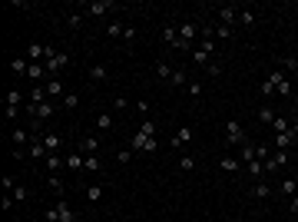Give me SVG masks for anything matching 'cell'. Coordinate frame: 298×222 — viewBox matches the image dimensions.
Listing matches in <instances>:
<instances>
[{"label": "cell", "instance_id": "obj_22", "mask_svg": "<svg viewBox=\"0 0 298 222\" xmlns=\"http://www.w3.org/2000/svg\"><path fill=\"white\" fill-rule=\"evenodd\" d=\"M10 70L27 76V70H30V60H27V56H14V60H10Z\"/></svg>", "mask_w": 298, "mask_h": 222}, {"label": "cell", "instance_id": "obj_56", "mask_svg": "<svg viewBox=\"0 0 298 222\" xmlns=\"http://www.w3.org/2000/svg\"><path fill=\"white\" fill-rule=\"evenodd\" d=\"M288 133L295 136V143H298V120H295V123H292V130H288Z\"/></svg>", "mask_w": 298, "mask_h": 222}, {"label": "cell", "instance_id": "obj_2", "mask_svg": "<svg viewBox=\"0 0 298 222\" xmlns=\"http://www.w3.org/2000/svg\"><path fill=\"white\" fill-rule=\"evenodd\" d=\"M130 149L132 153H156V149H159V139H156V136H146V133H136L130 139Z\"/></svg>", "mask_w": 298, "mask_h": 222}, {"label": "cell", "instance_id": "obj_36", "mask_svg": "<svg viewBox=\"0 0 298 222\" xmlns=\"http://www.w3.org/2000/svg\"><path fill=\"white\" fill-rule=\"evenodd\" d=\"M192 63H199V67H209V53H205L202 47H196V50H192Z\"/></svg>", "mask_w": 298, "mask_h": 222}, {"label": "cell", "instance_id": "obj_5", "mask_svg": "<svg viewBox=\"0 0 298 222\" xmlns=\"http://www.w3.org/2000/svg\"><path fill=\"white\" fill-rule=\"evenodd\" d=\"M110 10H116V3H113V0H93V3H86V10H83V14H86V17H106Z\"/></svg>", "mask_w": 298, "mask_h": 222}, {"label": "cell", "instance_id": "obj_10", "mask_svg": "<svg viewBox=\"0 0 298 222\" xmlns=\"http://www.w3.org/2000/svg\"><path fill=\"white\" fill-rule=\"evenodd\" d=\"M90 80H93V83L110 80V67H106V63H93V67H90Z\"/></svg>", "mask_w": 298, "mask_h": 222}, {"label": "cell", "instance_id": "obj_26", "mask_svg": "<svg viewBox=\"0 0 298 222\" xmlns=\"http://www.w3.org/2000/svg\"><path fill=\"white\" fill-rule=\"evenodd\" d=\"M163 40H166V43H172V47H176V43H179V27H163Z\"/></svg>", "mask_w": 298, "mask_h": 222}, {"label": "cell", "instance_id": "obj_27", "mask_svg": "<svg viewBox=\"0 0 298 222\" xmlns=\"http://www.w3.org/2000/svg\"><path fill=\"white\" fill-rule=\"evenodd\" d=\"M40 103H47V90H43V86H33V90H30V106H40Z\"/></svg>", "mask_w": 298, "mask_h": 222}, {"label": "cell", "instance_id": "obj_11", "mask_svg": "<svg viewBox=\"0 0 298 222\" xmlns=\"http://www.w3.org/2000/svg\"><path fill=\"white\" fill-rule=\"evenodd\" d=\"M43 90H47V100H60V93H63V83H60V76L47 80V83H43Z\"/></svg>", "mask_w": 298, "mask_h": 222}, {"label": "cell", "instance_id": "obj_15", "mask_svg": "<svg viewBox=\"0 0 298 222\" xmlns=\"http://www.w3.org/2000/svg\"><path fill=\"white\" fill-rule=\"evenodd\" d=\"M43 146H47V153H60V146H63L60 133H47V136H43Z\"/></svg>", "mask_w": 298, "mask_h": 222}, {"label": "cell", "instance_id": "obj_44", "mask_svg": "<svg viewBox=\"0 0 298 222\" xmlns=\"http://www.w3.org/2000/svg\"><path fill=\"white\" fill-rule=\"evenodd\" d=\"M186 93L192 96V100H199V96H202V83H196V80H192V83L186 86Z\"/></svg>", "mask_w": 298, "mask_h": 222}, {"label": "cell", "instance_id": "obj_50", "mask_svg": "<svg viewBox=\"0 0 298 222\" xmlns=\"http://www.w3.org/2000/svg\"><path fill=\"white\" fill-rule=\"evenodd\" d=\"M259 93H262V96H265V100H268V96H272V93H275V86H272V83H268V80H262V86H259Z\"/></svg>", "mask_w": 298, "mask_h": 222}, {"label": "cell", "instance_id": "obj_21", "mask_svg": "<svg viewBox=\"0 0 298 222\" xmlns=\"http://www.w3.org/2000/svg\"><path fill=\"white\" fill-rule=\"evenodd\" d=\"M245 172H248L252 179H262V176H265V163H262V159H252V163L245 166Z\"/></svg>", "mask_w": 298, "mask_h": 222}, {"label": "cell", "instance_id": "obj_23", "mask_svg": "<svg viewBox=\"0 0 298 222\" xmlns=\"http://www.w3.org/2000/svg\"><path fill=\"white\" fill-rule=\"evenodd\" d=\"M265 80H268V83L275 86V93H279V86H281V83H285V80H288V76H285V70H279V67H275V70H272V73L265 76Z\"/></svg>", "mask_w": 298, "mask_h": 222}, {"label": "cell", "instance_id": "obj_13", "mask_svg": "<svg viewBox=\"0 0 298 222\" xmlns=\"http://www.w3.org/2000/svg\"><path fill=\"white\" fill-rule=\"evenodd\" d=\"M292 143H295V136H292V133H275V139H272V146L281 149V153H288Z\"/></svg>", "mask_w": 298, "mask_h": 222}, {"label": "cell", "instance_id": "obj_55", "mask_svg": "<svg viewBox=\"0 0 298 222\" xmlns=\"http://www.w3.org/2000/svg\"><path fill=\"white\" fill-rule=\"evenodd\" d=\"M123 40H136V27H130V23H126V30H123Z\"/></svg>", "mask_w": 298, "mask_h": 222}, {"label": "cell", "instance_id": "obj_39", "mask_svg": "<svg viewBox=\"0 0 298 222\" xmlns=\"http://www.w3.org/2000/svg\"><path fill=\"white\" fill-rule=\"evenodd\" d=\"M20 103H23L20 90H7V106H17V110H20Z\"/></svg>", "mask_w": 298, "mask_h": 222}, {"label": "cell", "instance_id": "obj_20", "mask_svg": "<svg viewBox=\"0 0 298 222\" xmlns=\"http://www.w3.org/2000/svg\"><path fill=\"white\" fill-rule=\"evenodd\" d=\"M27 76H30L33 83H40V80H47V67H43V63H30V70H27Z\"/></svg>", "mask_w": 298, "mask_h": 222}, {"label": "cell", "instance_id": "obj_9", "mask_svg": "<svg viewBox=\"0 0 298 222\" xmlns=\"http://www.w3.org/2000/svg\"><path fill=\"white\" fill-rule=\"evenodd\" d=\"M27 60H30V63H43V60H47V47H43V43H30V47H27Z\"/></svg>", "mask_w": 298, "mask_h": 222}, {"label": "cell", "instance_id": "obj_49", "mask_svg": "<svg viewBox=\"0 0 298 222\" xmlns=\"http://www.w3.org/2000/svg\"><path fill=\"white\" fill-rule=\"evenodd\" d=\"M17 179H14V176H3V192H14V189H17Z\"/></svg>", "mask_w": 298, "mask_h": 222}, {"label": "cell", "instance_id": "obj_41", "mask_svg": "<svg viewBox=\"0 0 298 222\" xmlns=\"http://www.w3.org/2000/svg\"><path fill=\"white\" fill-rule=\"evenodd\" d=\"M63 106H66V110H76V106H80V96H76V93H63Z\"/></svg>", "mask_w": 298, "mask_h": 222}, {"label": "cell", "instance_id": "obj_31", "mask_svg": "<svg viewBox=\"0 0 298 222\" xmlns=\"http://www.w3.org/2000/svg\"><path fill=\"white\" fill-rule=\"evenodd\" d=\"M156 76H159V80H172V67H169L166 60H159V63H156Z\"/></svg>", "mask_w": 298, "mask_h": 222}, {"label": "cell", "instance_id": "obj_52", "mask_svg": "<svg viewBox=\"0 0 298 222\" xmlns=\"http://www.w3.org/2000/svg\"><path fill=\"white\" fill-rule=\"evenodd\" d=\"M113 106H116V110H126L130 100H126V96H113Z\"/></svg>", "mask_w": 298, "mask_h": 222}, {"label": "cell", "instance_id": "obj_35", "mask_svg": "<svg viewBox=\"0 0 298 222\" xmlns=\"http://www.w3.org/2000/svg\"><path fill=\"white\" fill-rule=\"evenodd\" d=\"M255 116H259V123H265V126H272V120H275V113H272V106H262V110L255 113Z\"/></svg>", "mask_w": 298, "mask_h": 222}, {"label": "cell", "instance_id": "obj_37", "mask_svg": "<svg viewBox=\"0 0 298 222\" xmlns=\"http://www.w3.org/2000/svg\"><path fill=\"white\" fill-rule=\"evenodd\" d=\"M212 34H215L219 40H232V27H222V23H215V27H212Z\"/></svg>", "mask_w": 298, "mask_h": 222}, {"label": "cell", "instance_id": "obj_33", "mask_svg": "<svg viewBox=\"0 0 298 222\" xmlns=\"http://www.w3.org/2000/svg\"><path fill=\"white\" fill-rule=\"evenodd\" d=\"M47 186H50L53 192H60V196H63V179H60V172H50V176H47Z\"/></svg>", "mask_w": 298, "mask_h": 222}, {"label": "cell", "instance_id": "obj_30", "mask_svg": "<svg viewBox=\"0 0 298 222\" xmlns=\"http://www.w3.org/2000/svg\"><path fill=\"white\" fill-rule=\"evenodd\" d=\"M252 159H255V146H252V143H245L242 153H239V163H245V166H248Z\"/></svg>", "mask_w": 298, "mask_h": 222}, {"label": "cell", "instance_id": "obj_57", "mask_svg": "<svg viewBox=\"0 0 298 222\" xmlns=\"http://www.w3.org/2000/svg\"><path fill=\"white\" fill-rule=\"evenodd\" d=\"M288 205H292V212H298V196H292V203H288Z\"/></svg>", "mask_w": 298, "mask_h": 222}, {"label": "cell", "instance_id": "obj_1", "mask_svg": "<svg viewBox=\"0 0 298 222\" xmlns=\"http://www.w3.org/2000/svg\"><path fill=\"white\" fill-rule=\"evenodd\" d=\"M43 216H47V222H73V219H76V216H73V209H70V203H66V199H60L56 205H50V209H47Z\"/></svg>", "mask_w": 298, "mask_h": 222}, {"label": "cell", "instance_id": "obj_51", "mask_svg": "<svg viewBox=\"0 0 298 222\" xmlns=\"http://www.w3.org/2000/svg\"><path fill=\"white\" fill-rule=\"evenodd\" d=\"M205 73H209V76H222V63H209Z\"/></svg>", "mask_w": 298, "mask_h": 222}, {"label": "cell", "instance_id": "obj_34", "mask_svg": "<svg viewBox=\"0 0 298 222\" xmlns=\"http://www.w3.org/2000/svg\"><path fill=\"white\" fill-rule=\"evenodd\" d=\"M96 130L110 133V130H113V116H106V113H99V116H96Z\"/></svg>", "mask_w": 298, "mask_h": 222}, {"label": "cell", "instance_id": "obj_3", "mask_svg": "<svg viewBox=\"0 0 298 222\" xmlns=\"http://www.w3.org/2000/svg\"><path fill=\"white\" fill-rule=\"evenodd\" d=\"M225 143H229V146H245V130L235 116L225 123Z\"/></svg>", "mask_w": 298, "mask_h": 222}, {"label": "cell", "instance_id": "obj_19", "mask_svg": "<svg viewBox=\"0 0 298 222\" xmlns=\"http://www.w3.org/2000/svg\"><path fill=\"white\" fill-rule=\"evenodd\" d=\"M66 169H73V172H83V153H80V149L66 156Z\"/></svg>", "mask_w": 298, "mask_h": 222}, {"label": "cell", "instance_id": "obj_54", "mask_svg": "<svg viewBox=\"0 0 298 222\" xmlns=\"http://www.w3.org/2000/svg\"><path fill=\"white\" fill-rule=\"evenodd\" d=\"M196 166V159H192V156H182V159H179V169H192Z\"/></svg>", "mask_w": 298, "mask_h": 222}, {"label": "cell", "instance_id": "obj_4", "mask_svg": "<svg viewBox=\"0 0 298 222\" xmlns=\"http://www.w3.org/2000/svg\"><path fill=\"white\" fill-rule=\"evenodd\" d=\"M27 113H30V120L43 123V120H50L56 113V100H47V103H40V106H30V103H27Z\"/></svg>", "mask_w": 298, "mask_h": 222}, {"label": "cell", "instance_id": "obj_18", "mask_svg": "<svg viewBox=\"0 0 298 222\" xmlns=\"http://www.w3.org/2000/svg\"><path fill=\"white\" fill-rule=\"evenodd\" d=\"M252 196H255V199H268V196H272V186L265 183V179H259V183L252 186Z\"/></svg>", "mask_w": 298, "mask_h": 222}, {"label": "cell", "instance_id": "obj_12", "mask_svg": "<svg viewBox=\"0 0 298 222\" xmlns=\"http://www.w3.org/2000/svg\"><path fill=\"white\" fill-rule=\"evenodd\" d=\"M43 166L50 169V172H60V169H66V159H63L60 153H50V156L43 159Z\"/></svg>", "mask_w": 298, "mask_h": 222}, {"label": "cell", "instance_id": "obj_8", "mask_svg": "<svg viewBox=\"0 0 298 222\" xmlns=\"http://www.w3.org/2000/svg\"><path fill=\"white\" fill-rule=\"evenodd\" d=\"M196 34H199V27H196L192 20H182V23H179V40L192 43V40H196Z\"/></svg>", "mask_w": 298, "mask_h": 222}, {"label": "cell", "instance_id": "obj_45", "mask_svg": "<svg viewBox=\"0 0 298 222\" xmlns=\"http://www.w3.org/2000/svg\"><path fill=\"white\" fill-rule=\"evenodd\" d=\"M139 133H146V136H156V123H152V120H143V123H139Z\"/></svg>", "mask_w": 298, "mask_h": 222}, {"label": "cell", "instance_id": "obj_28", "mask_svg": "<svg viewBox=\"0 0 298 222\" xmlns=\"http://www.w3.org/2000/svg\"><path fill=\"white\" fill-rule=\"evenodd\" d=\"M123 30H126V23H119V20L106 23V37H123Z\"/></svg>", "mask_w": 298, "mask_h": 222}, {"label": "cell", "instance_id": "obj_7", "mask_svg": "<svg viewBox=\"0 0 298 222\" xmlns=\"http://www.w3.org/2000/svg\"><path fill=\"white\" fill-rule=\"evenodd\" d=\"M219 20H222V27H232V23H239V7H232V3L219 7Z\"/></svg>", "mask_w": 298, "mask_h": 222}, {"label": "cell", "instance_id": "obj_24", "mask_svg": "<svg viewBox=\"0 0 298 222\" xmlns=\"http://www.w3.org/2000/svg\"><path fill=\"white\" fill-rule=\"evenodd\" d=\"M83 196H86V203H99L103 199V186H86Z\"/></svg>", "mask_w": 298, "mask_h": 222}, {"label": "cell", "instance_id": "obj_46", "mask_svg": "<svg viewBox=\"0 0 298 222\" xmlns=\"http://www.w3.org/2000/svg\"><path fill=\"white\" fill-rule=\"evenodd\" d=\"M0 205H3V212H10V209L17 205V199H14L10 192H3V199H0Z\"/></svg>", "mask_w": 298, "mask_h": 222}, {"label": "cell", "instance_id": "obj_53", "mask_svg": "<svg viewBox=\"0 0 298 222\" xmlns=\"http://www.w3.org/2000/svg\"><path fill=\"white\" fill-rule=\"evenodd\" d=\"M116 159H119V163H130V159H132V149H119V153H116Z\"/></svg>", "mask_w": 298, "mask_h": 222}, {"label": "cell", "instance_id": "obj_14", "mask_svg": "<svg viewBox=\"0 0 298 222\" xmlns=\"http://www.w3.org/2000/svg\"><path fill=\"white\" fill-rule=\"evenodd\" d=\"M96 149H99V139H96V136L80 139V153H83V156H96Z\"/></svg>", "mask_w": 298, "mask_h": 222}, {"label": "cell", "instance_id": "obj_38", "mask_svg": "<svg viewBox=\"0 0 298 222\" xmlns=\"http://www.w3.org/2000/svg\"><path fill=\"white\" fill-rule=\"evenodd\" d=\"M239 23L242 27H255V14L252 10H239Z\"/></svg>", "mask_w": 298, "mask_h": 222}, {"label": "cell", "instance_id": "obj_48", "mask_svg": "<svg viewBox=\"0 0 298 222\" xmlns=\"http://www.w3.org/2000/svg\"><path fill=\"white\" fill-rule=\"evenodd\" d=\"M66 23H70V30H76L83 23V14H66Z\"/></svg>", "mask_w": 298, "mask_h": 222}, {"label": "cell", "instance_id": "obj_25", "mask_svg": "<svg viewBox=\"0 0 298 222\" xmlns=\"http://www.w3.org/2000/svg\"><path fill=\"white\" fill-rule=\"evenodd\" d=\"M30 136H33L30 130H14V133H10V143H17V146H23V143H30Z\"/></svg>", "mask_w": 298, "mask_h": 222}, {"label": "cell", "instance_id": "obj_17", "mask_svg": "<svg viewBox=\"0 0 298 222\" xmlns=\"http://www.w3.org/2000/svg\"><path fill=\"white\" fill-rule=\"evenodd\" d=\"M189 139H192V126H182V130L172 136V143H169V146H186Z\"/></svg>", "mask_w": 298, "mask_h": 222}, {"label": "cell", "instance_id": "obj_32", "mask_svg": "<svg viewBox=\"0 0 298 222\" xmlns=\"http://www.w3.org/2000/svg\"><path fill=\"white\" fill-rule=\"evenodd\" d=\"M295 192H298V176H292L281 183V196H295Z\"/></svg>", "mask_w": 298, "mask_h": 222}, {"label": "cell", "instance_id": "obj_43", "mask_svg": "<svg viewBox=\"0 0 298 222\" xmlns=\"http://www.w3.org/2000/svg\"><path fill=\"white\" fill-rule=\"evenodd\" d=\"M172 86H186V70H172Z\"/></svg>", "mask_w": 298, "mask_h": 222}, {"label": "cell", "instance_id": "obj_42", "mask_svg": "<svg viewBox=\"0 0 298 222\" xmlns=\"http://www.w3.org/2000/svg\"><path fill=\"white\" fill-rule=\"evenodd\" d=\"M10 196H14L17 203H27V199H30V189H27V186H17V189H14Z\"/></svg>", "mask_w": 298, "mask_h": 222}, {"label": "cell", "instance_id": "obj_47", "mask_svg": "<svg viewBox=\"0 0 298 222\" xmlns=\"http://www.w3.org/2000/svg\"><path fill=\"white\" fill-rule=\"evenodd\" d=\"M292 93H295V83H292V80H285V83L279 86V96H292Z\"/></svg>", "mask_w": 298, "mask_h": 222}, {"label": "cell", "instance_id": "obj_40", "mask_svg": "<svg viewBox=\"0 0 298 222\" xmlns=\"http://www.w3.org/2000/svg\"><path fill=\"white\" fill-rule=\"evenodd\" d=\"M83 169H86V172H96V169H99V156H83Z\"/></svg>", "mask_w": 298, "mask_h": 222}, {"label": "cell", "instance_id": "obj_6", "mask_svg": "<svg viewBox=\"0 0 298 222\" xmlns=\"http://www.w3.org/2000/svg\"><path fill=\"white\" fill-rule=\"evenodd\" d=\"M66 63H70V56H66V53H56V56H50V60H47V63H43V67H47V76H50V80H53V76L60 73V70H63V67H66Z\"/></svg>", "mask_w": 298, "mask_h": 222}, {"label": "cell", "instance_id": "obj_29", "mask_svg": "<svg viewBox=\"0 0 298 222\" xmlns=\"http://www.w3.org/2000/svg\"><path fill=\"white\" fill-rule=\"evenodd\" d=\"M272 130H275V133H288V130H292V120H285V116H275V120H272Z\"/></svg>", "mask_w": 298, "mask_h": 222}, {"label": "cell", "instance_id": "obj_16", "mask_svg": "<svg viewBox=\"0 0 298 222\" xmlns=\"http://www.w3.org/2000/svg\"><path fill=\"white\" fill-rule=\"evenodd\" d=\"M239 166H242L239 156H222V159H219V169H222V172H239Z\"/></svg>", "mask_w": 298, "mask_h": 222}]
</instances>
